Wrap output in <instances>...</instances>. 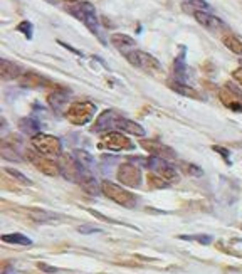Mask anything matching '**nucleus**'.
<instances>
[{"instance_id": "f257e3e1", "label": "nucleus", "mask_w": 242, "mask_h": 274, "mask_svg": "<svg viewBox=\"0 0 242 274\" xmlns=\"http://www.w3.org/2000/svg\"><path fill=\"white\" fill-rule=\"evenodd\" d=\"M68 12L71 14L72 17H76L79 22H83V24L89 29L91 34L96 35L100 41H103L100 19H98L96 9H94L93 3L86 2V0H83V2H79V3H72V5L68 7Z\"/></svg>"}, {"instance_id": "f03ea898", "label": "nucleus", "mask_w": 242, "mask_h": 274, "mask_svg": "<svg viewBox=\"0 0 242 274\" xmlns=\"http://www.w3.org/2000/svg\"><path fill=\"white\" fill-rule=\"evenodd\" d=\"M96 104L91 101H76L71 103L66 109V118L76 126H84L96 115Z\"/></svg>"}, {"instance_id": "7ed1b4c3", "label": "nucleus", "mask_w": 242, "mask_h": 274, "mask_svg": "<svg viewBox=\"0 0 242 274\" xmlns=\"http://www.w3.org/2000/svg\"><path fill=\"white\" fill-rule=\"evenodd\" d=\"M101 192L104 197H108L109 200L116 202L121 207H126V209H133L137 207L138 200L137 197L133 195L131 192H128L124 187H120V185L113 184L109 180H103L101 182Z\"/></svg>"}, {"instance_id": "20e7f679", "label": "nucleus", "mask_w": 242, "mask_h": 274, "mask_svg": "<svg viewBox=\"0 0 242 274\" xmlns=\"http://www.w3.org/2000/svg\"><path fill=\"white\" fill-rule=\"evenodd\" d=\"M123 56L126 57V61L133 66V68L141 69V71L148 72V74H158V72H161L160 61L156 59L155 56H152V54L145 52V51L133 49V51H130V52L123 54Z\"/></svg>"}, {"instance_id": "39448f33", "label": "nucleus", "mask_w": 242, "mask_h": 274, "mask_svg": "<svg viewBox=\"0 0 242 274\" xmlns=\"http://www.w3.org/2000/svg\"><path fill=\"white\" fill-rule=\"evenodd\" d=\"M32 147H34V150H37V153L46 156H57L62 152V145L59 138L46 133L35 135L32 138Z\"/></svg>"}, {"instance_id": "423d86ee", "label": "nucleus", "mask_w": 242, "mask_h": 274, "mask_svg": "<svg viewBox=\"0 0 242 274\" xmlns=\"http://www.w3.org/2000/svg\"><path fill=\"white\" fill-rule=\"evenodd\" d=\"M98 147L103 150H111V152H123V150H133L135 143L123 133L108 131V133H103Z\"/></svg>"}, {"instance_id": "0eeeda50", "label": "nucleus", "mask_w": 242, "mask_h": 274, "mask_svg": "<svg viewBox=\"0 0 242 274\" xmlns=\"http://www.w3.org/2000/svg\"><path fill=\"white\" fill-rule=\"evenodd\" d=\"M25 156L27 160L35 167V170H39L40 173L49 175V177H56V175L61 173V169L57 165V162L47 158L46 155H40V153H35L34 150H25Z\"/></svg>"}, {"instance_id": "6e6552de", "label": "nucleus", "mask_w": 242, "mask_h": 274, "mask_svg": "<svg viewBox=\"0 0 242 274\" xmlns=\"http://www.w3.org/2000/svg\"><path fill=\"white\" fill-rule=\"evenodd\" d=\"M146 165L152 169L153 173L160 175V177L165 178L168 184L178 182V178H180L178 170L175 169L172 163H168V160H161V158H156V156H150V160L146 162Z\"/></svg>"}, {"instance_id": "1a4fd4ad", "label": "nucleus", "mask_w": 242, "mask_h": 274, "mask_svg": "<svg viewBox=\"0 0 242 274\" xmlns=\"http://www.w3.org/2000/svg\"><path fill=\"white\" fill-rule=\"evenodd\" d=\"M57 165H59V169H61V173L64 175L68 180H72V182H76V184L81 180V177H83L84 171H86V169L71 155H59Z\"/></svg>"}, {"instance_id": "9d476101", "label": "nucleus", "mask_w": 242, "mask_h": 274, "mask_svg": "<svg viewBox=\"0 0 242 274\" xmlns=\"http://www.w3.org/2000/svg\"><path fill=\"white\" fill-rule=\"evenodd\" d=\"M116 177H118V180L124 185V187L135 188L141 184V170L138 169L137 165H133L131 162L121 163L118 167V173H116Z\"/></svg>"}, {"instance_id": "9b49d317", "label": "nucleus", "mask_w": 242, "mask_h": 274, "mask_svg": "<svg viewBox=\"0 0 242 274\" xmlns=\"http://www.w3.org/2000/svg\"><path fill=\"white\" fill-rule=\"evenodd\" d=\"M219 100L230 111L242 113V94L232 85H225L219 89Z\"/></svg>"}, {"instance_id": "f8f14e48", "label": "nucleus", "mask_w": 242, "mask_h": 274, "mask_svg": "<svg viewBox=\"0 0 242 274\" xmlns=\"http://www.w3.org/2000/svg\"><path fill=\"white\" fill-rule=\"evenodd\" d=\"M140 147L145 150V152H148L152 156H156V158L168 160V162H172V160H177V153H175V150L170 148V147H167L165 143H160V141H155V140H141L140 141Z\"/></svg>"}, {"instance_id": "ddd939ff", "label": "nucleus", "mask_w": 242, "mask_h": 274, "mask_svg": "<svg viewBox=\"0 0 242 274\" xmlns=\"http://www.w3.org/2000/svg\"><path fill=\"white\" fill-rule=\"evenodd\" d=\"M193 17H195V20L199 22L202 27H205L207 31L210 32H215V34H221L224 31H229L225 25V22L222 19H219V17L212 16L210 12H204V10H193Z\"/></svg>"}, {"instance_id": "4468645a", "label": "nucleus", "mask_w": 242, "mask_h": 274, "mask_svg": "<svg viewBox=\"0 0 242 274\" xmlns=\"http://www.w3.org/2000/svg\"><path fill=\"white\" fill-rule=\"evenodd\" d=\"M118 120H120L118 113L113 111V109H104V111L98 116L96 123H94V126H93V131L94 133H103V131L108 133V131H111V130H116Z\"/></svg>"}, {"instance_id": "2eb2a0df", "label": "nucleus", "mask_w": 242, "mask_h": 274, "mask_svg": "<svg viewBox=\"0 0 242 274\" xmlns=\"http://www.w3.org/2000/svg\"><path fill=\"white\" fill-rule=\"evenodd\" d=\"M69 96H71V91H69L68 87H56V89H54L52 93H49V96H47V103H49L54 113H62L66 106H68Z\"/></svg>"}, {"instance_id": "dca6fc26", "label": "nucleus", "mask_w": 242, "mask_h": 274, "mask_svg": "<svg viewBox=\"0 0 242 274\" xmlns=\"http://www.w3.org/2000/svg\"><path fill=\"white\" fill-rule=\"evenodd\" d=\"M19 85L22 87H31V89H39V87H49V86H54L52 83L49 81L47 78H44V76L37 74V72L34 71H27L24 72V74L19 78Z\"/></svg>"}, {"instance_id": "f3484780", "label": "nucleus", "mask_w": 242, "mask_h": 274, "mask_svg": "<svg viewBox=\"0 0 242 274\" xmlns=\"http://www.w3.org/2000/svg\"><path fill=\"white\" fill-rule=\"evenodd\" d=\"M0 76H2L3 81H14V79H19L22 76L20 66L9 59H0Z\"/></svg>"}, {"instance_id": "a211bd4d", "label": "nucleus", "mask_w": 242, "mask_h": 274, "mask_svg": "<svg viewBox=\"0 0 242 274\" xmlns=\"http://www.w3.org/2000/svg\"><path fill=\"white\" fill-rule=\"evenodd\" d=\"M109 41H111V46L116 47L121 54L130 52V51H133L135 46H137L135 39L126 34H111V39H109Z\"/></svg>"}, {"instance_id": "6ab92c4d", "label": "nucleus", "mask_w": 242, "mask_h": 274, "mask_svg": "<svg viewBox=\"0 0 242 274\" xmlns=\"http://www.w3.org/2000/svg\"><path fill=\"white\" fill-rule=\"evenodd\" d=\"M116 130L128 135H135V137H145V128L138 125L137 121H131V120L124 118V116H120L118 123H116Z\"/></svg>"}, {"instance_id": "aec40b11", "label": "nucleus", "mask_w": 242, "mask_h": 274, "mask_svg": "<svg viewBox=\"0 0 242 274\" xmlns=\"http://www.w3.org/2000/svg\"><path fill=\"white\" fill-rule=\"evenodd\" d=\"M78 185L86 193H89V195H98V193L101 192V184H98L96 178H94L93 175L87 173V171H84V175L81 177V180L78 182Z\"/></svg>"}, {"instance_id": "412c9836", "label": "nucleus", "mask_w": 242, "mask_h": 274, "mask_svg": "<svg viewBox=\"0 0 242 274\" xmlns=\"http://www.w3.org/2000/svg\"><path fill=\"white\" fill-rule=\"evenodd\" d=\"M168 86H170L172 91H175V93L182 94V96H187V98H193V100H202L200 93L197 89H193L192 86L185 85V83H180V81H168Z\"/></svg>"}, {"instance_id": "4be33fe9", "label": "nucleus", "mask_w": 242, "mask_h": 274, "mask_svg": "<svg viewBox=\"0 0 242 274\" xmlns=\"http://www.w3.org/2000/svg\"><path fill=\"white\" fill-rule=\"evenodd\" d=\"M173 74H175V81L185 83L187 79V64H185V47L180 46V54L177 56L173 63Z\"/></svg>"}, {"instance_id": "5701e85b", "label": "nucleus", "mask_w": 242, "mask_h": 274, "mask_svg": "<svg viewBox=\"0 0 242 274\" xmlns=\"http://www.w3.org/2000/svg\"><path fill=\"white\" fill-rule=\"evenodd\" d=\"M2 242L7 244H17V246H32V239L20 232L12 234H2Z\"/></svg>"}, {"instance_id": "b1692460", "label": "nucleus", "mask_w": 242, "mask_h": 274, "mask_svg": "<svg viewBox=\"0 0 242 274\" xmlns=\"http://www.w3.org/2000/svg\"><path fill=\"white\" fill-rule=\"evenodd\" d=\"M222 42L230 52L237 54V56H242V41L236 34H232V32H230V34H225L222 37Z\"/></svg>"}, {"instance_id": "393cba45", "label": "nucleus", "mask_w": 242, "mask_h": 274, "mask_svg": "<svg viewBox=\"0 0 242 274\" xmlns=\"http://www.w3.org/2000/svg\"><path fill=\"white\" fill-rule=\"evenodd\" d=\"M19 128L22 131H24L25 135H29L31 138H34L35 135L40 133V128H39V123L35 121L34 118H22L19 121Z\"/></svg>"}, {"instance_id": "a878e982", "label": "nucleus", "mask_w": 242, "mask_h": 274, "mask_svg": "<svg viewBox=\"0 0 242 274\" xmlns=\"http://www.w3.org/2000/svg\"><path fill=\"white\" fill-rule=\"evenodd\" d=\"M146 182H148V187L150 188H155V190H161V188H167L168 182L165 180V178H161L160 175L153 173V171H150L148 175H146Z\"/></svg>"}, {"instance_id": "bb28decb", "label": "nucleus", "mask_w": 242, "mask_h": 274, "mask_svg": "<svg viewBox=\"0 0 242 274\" xmlns=\"http://www.w3.org/2000/svg\"><path fill=\"white\" fill-rule=\"evenodd\" d=\"M178 170H182L185 175H192V177H202L204 175V170L199 165L189 162H178Z\"/></svg>"}, {"instance_id": "cd10ccee", "label": "nucleus", "mask_w": 242, "mask_h": 274, "mask_svg": "<svg viewBox=\"0 0 242 274\" xmlns=\"http://www.w3.org/2000/svg\"><path fill=\"white\" fill-rule=\"evenodd\" d=\"M31 219H34L35 222H49V221H56L57 215L51 214L47 210H40V209H31Z\"/></svg>"}, {"instance_id": "c85d7f7f", "label": "nucleus", "mask_w": 242, "mask_h": 274, "mask_svg": "<svg viewBox=\"0 0 242 274\" xmlns=\"http://www.w3.org/2000/svg\"><path fill=\"white\" fill-rule=\"evenodd\" d=\"M3 170H5V173L9 175V177H12L14 180H17V182H19V184L25 185V187L32 185V180H31V178H27L24 173H20L19 170H14V169H3Z\"/></svg>"}, {"instance_id": "c756f323", "label": "nucleus", "mask_w": 242, "mask_h": 274, "mask_svg": "<svg viewBox=\"0 0 242 274\" xmlns=\"http://www.w3.org/2000/svg\"><path fill=\"white\" fill-rule=\"evenodd\" d=\"M17 31L22 32V34L25 35V39H29L31 41L32 39V32H34V27H32V24L29 20H22L19 25H17Z\"/></svg>"}, {"instance_id": "7c9ffc66", "label": "nucleus", "mask_w": 242, "mask_h": 274, "mask_svg": "<svg viewBox=\"0 0 242 274\" xmlns=\"http://www.w3.org/2000/svg\"><path fill=\"white\" fill-rule=\"evenodd\" d=\"M180 239L195 240V242H200V244H210L212 242V236H205V234H197V236H180Z\"/></svg>"}, {"instance_id": "2f4dec72", "label": "nucleus", "mask_w": 242, "mask_h": 274, "mask_svg": "<svg viewBox=\"0 0 242 274\" xmlns=\"http://www.w3.org/2000/svg\"><path fill=\"white\" fill-rule=\"evenodd\" d=\"M187 3L192 5V9L204 10V12H208V9H210V5H208L207 0H187Z\"/></svg>"}, {"instance_id": "473e14b6", "label": "nucleus", "mask_w": 242, "mask_h": 274, "mask_svg": "<svg viewBox=\"0 0 242 274\" xmlns=\"http://www.w3.org/2000/svg\"><path fill=\"white\" fill-rule=\"evenodd\" d=\"M212 150H214V152H217V153H221L222 155V158H224V162L227 163V165H230V152L227 148H224V147H217V145H215V147H212Z\"/></svg>"}, {"instance_id": "72a5a7b5", "label": "nucleus", "mask_w": 242, "mask_h": 274, "mask_svg": "<svg viewBox=\"0 0 242 274\" xmlns=\"http://www.w3.org/2000/svg\"><path fill=\"white\" fill-rule=\"evenodd\" d=\"M37 268H39V269H42L44 273H56V271H57L56 268H52V266H47V264H44V262H39V264H37Z\"/></svg>"}, {"instance_id": "f704fd0d", "label": "nucleus", "mask_w": 242, "mask_h": 274, "mask_svg": "<svg viewBox=\"0 0 242 274\" xmlns=\"http://www.w3.org/2000/svg\"><path fill=\"white\" fill-rule=\"evenodd\" d=\"M232 78L236 79V81L242 86V68L236 69V71H232Z\"/></svg>"}, {"instance_id": "c9c22d12", "label": "nucleus", "mask_w": 242, "mask_h": 274, "mask_svg": "<svg viewBox=\"0 0 242 274\" xmlns=\"http://www.w3.org/2000/svg\"><path fill=\"white\" fill-rule=\"evenodd\" d=\"M78 231L81 234H89V232H100V229H94V227H79Z\"/></svg>"}, {"instance_id": "e433bc0d", "label": "nucleus", "mask_w": 242, "mask_h": 274, "mask_svg": "<svg viewBox=\"0 0 242 274\" xmlns=\"http://www.w3.org/2000/svg\"><path fill=\"white\" fill-rule=\"evenodd\" d=\"M61 2L69 3V5H72V3H79V2H83V0H61Z\"/></svg>"}, {"instance_id": "4c0bfd02", "label": "nucleus", "mask_w": 242, "mask_h": 274, "mask_svg": "<svg viewBox=\"0 0 242 274\" xmlns=\"http://www.w3.org/2000/svg\"><path fill=\"white\" fill-rule=\"evenodd\" d=\"M239 64H241V68H242V59H239Z\"/></svg>"}]
</instances>
